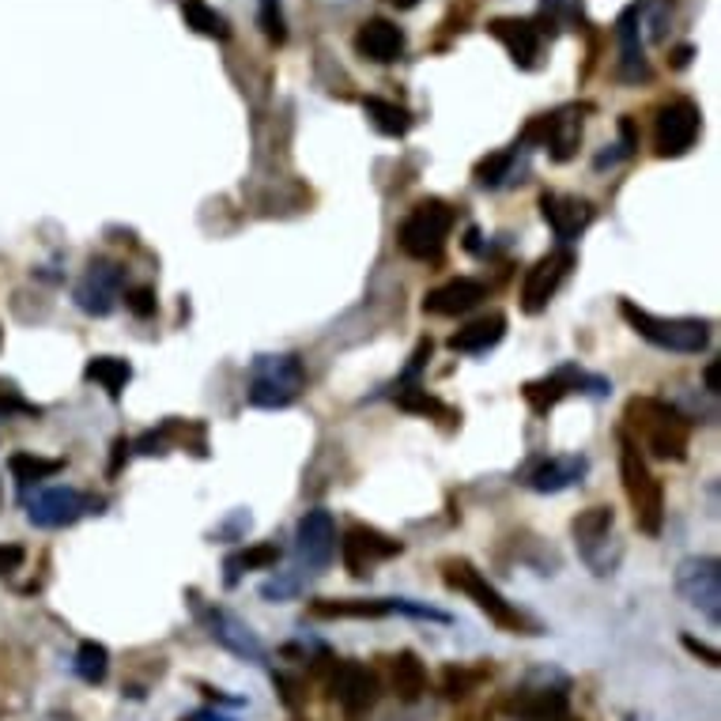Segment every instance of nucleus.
<instances>
[{
	"mask_svg": "<svg viewBox=\"0 0 721 721\" xmlns=\"http://www.w3.org/2000/svg\"><path fill=\"white\" fill-rule=\"evenodd\" d=\"M355 50L375 65H390L404 53V30L390 20H367L355 30Z\"/></svg>",
	"mask_w": 721,
	"mask_h": 721,
	"instance_id": "18",
	"label": "nucleus"
},
{
	"mask_svg": "<svg viewBox=\"0 0 721 721\" xmlns=\"http://www.w3.org/2000/svg\"><path fill=\"white\" fill-rule=\"evenodd\" d=\"M620 477H623V491H628V503L635 510V521L646 536H657L665 526V491L657 477L649 472L646 457H642L638 442L631 434H623L620 446Z\"/></svg>",
	"mask_w": 721,
	"mask_h": 721,
	"instance_id": "2",
	"label": "nucleus"
},
{
	"mask_svg": "<svg viewBox=\"0 0 721 721\" xmlns=\"http://www.w3.org/2000/svg\"><path fill=\"white\" fill-rule=\"evenodd\" d=\"M129 450H132V446H129V442H125V439H117V442H114V461H110V472L122 469V461H125V457H129Z\"/></svg>",
	"mask_w": 721,
	"mask_h": 721,
	"instance_id": "42",
	"label": "nucleus"
},
{
	"mask_svg": "<svg viewBox=\"0 0 721 721\" xmlns=\"http://www.w3.org/2000/svg\"><path fill=\"white\" fill-rule=\"evenodd\" d=\"M703 132V114L692 99H676L657 114V155L661 160H680L695 148Z\"/></svg>",
	"mask_w": 721,
	"mask_h": 721,
	"instance_id": "9",
	"label": "nucleus"
},
{
	"mask_svg": "<svg viewBox=\"0 0 721 721\" xmlns=\"http://www.w3.org/2000/svg\"><path fill=\"white\" fill-rule=\"evenodd\" d=\"M76 672H80V680L87 684H102L110 672V654L102 642H80V649H76Z\"/></svg>",
	"mask_w": 721,
	"mask_h": 721,
	"instance_id": "33",
	"label": "nucleus"
},
{
	"mask_svg": "<svg viewBox=\"0 0 721 721\" xmlns=\"http://www.w3.org/2000/svg\"><path fill=\"white\" fill-rule=\"evenodd\" d=\"M570 265H574V253L570 250H552L548 257H541L533 268H529L526 283H521V311L526 314H541L544 306L556 299L559 283L567 280Z\"/></svg>",
	"mask_w": 721,
	"mask_h": 721,
	"instance_id": "11",
	"label": "nucleus"
},
{
	"mask_svg": "<svg viewBox=\"0 0 721 721\" xmlns=\"http://www.w3.org/2000/svg\"><path fill=\"white\" fill-rule=\"evenodd\" d=\"M181 20H186V27H193L197 35H204V38H216V42L231 38L227 20L216 12V8L204 4V0H181Z\"/></svg>",
	"mask_w": 721,
	"mask_h": 721,
	"instance_id": "29",
	"label": "nucleus"
},
{
	"mask_svg": "<svg viewBox=\"0 0 721 721\" xmlns=\"http://www.w3.org/2000/svg\"><path fill=\"white\" fill-rule=\"evenodd\" d=\"M612 529H616V510H612V506H590V510L578 514L574 526H570V533H574V544H578V556L590 562L597 574H600V552H605L608 541H612Z\"/></svg>",
	"mask_w": 721,
	"mask_h": 721,
	"instance_id": "15",
	"label": "nucleus"
},
{
	"mask_svg": "<svg viewBox=\"0 0 721 721\" xmlns=\"http://www.w3.org/2000/svg\"><path fill=\"white\" fill-rule=\"evenodd\" d=\"M363 110H367V117L375 122V129L382 132V137H404V132L412 129V114L397 102H385V99H363Z\"/></svg>",
	"mask_w": 721,
	"mask_h": 721,
	"instance_id": "30",
	"label": "nucleus"
},
{
	"mask_svg": "<svg viewBox=\"0 0 721 721\" xmlns=\"http://www.w3.org/2000/svg\"><path fill=\"white\" fill-rule=\"evenodd\" d=\"M483 295H488V288H483L480 280L457 276V280L442 283V288H434L431 295L423 299V311L434 314V318H461V314L477 311L483 303Z\"/></svg>",
	"mask_w": 721,
	"mask_h": 721,
	"instance_id": "17",
	"label": "nucleus"
},
{
	"mask_svg": "<svg viewBox=\"0 0 721 721\" xmlns=\"http://www.w3.org/2000/svg\"><path fill=\"white\" fill-rule=\"evenodd\" d=\"M385 4H393V8H401V12H408V8H416L419 0H385Z\"/></svg>",
	"mask_w": 721,
	"mask_h": 721,
	"instance_id": "45",
	"label": "nucleus"
},
{
	"mask_svg": "<svg viewBox=\"0 0 721 721\" xmlns=\"http://www.w3.org/2000/svg\"><path fill=\"white\" fill-rule=\"evenodd\" d=\"M8 469H12V477L27 488V483H42V480H53L61 469H65V457H35V454H12V461H8Z\"/></svg>",
	"mask_w": 721,
	"mask_h": 721,
	"instance_id": "31",
	"label": "nucleus"
},
{
	"mask_svg": "<svg viewBox=\"0 0 721 721\" xmlns=\"http://www.w3.org/2000/svg\"><path fill=\"white\" fill-rule=\"evenodd\" d=\"M189 721H219V718H212V714H197V718H189Z\"/></svg>",
	"mask_w": 721,
	"mask_h": 721,
	"instance_id": "46",
	"label": "nucleus"
},
{
	"mask_svg": "<svg viewBox=\"0 0 721 721\" xmlns=\"http://www.w3.org/2000/svg\"><path fill=\"white\" fill-rule=\"evenodd\" d=\"M620 42H623V61H620V76L628 84L649 80V65L646 53H642V38H638V8H628L620 15Z\"/></svg>",
	"mask_w": 721,
	"mask_h": 721,
	"instance_id": "22",
	"label": "nucleus"
},
{
	"mask_svg": "<svg viewBox=\"0 0 721 721\" xmlns=\"http://www.w3.org/2000/svg\"><path fill=\"white\" fill-rule=\"evenodd\" d=\"M390 680H393V692L404 703H416L419 695L427 692V669L412 649H401V654L390 657Z\"/></svg>",
	"mask_w": 721,
	"mask_h": 721,
	"instance_id": "25",
	"label": "nucleus"
},
{
	"mask_svg": "<svg viewBox=\"0 0 721 721\" xmlns=\"http://www.w3.org/2000/svg\"><path fill=\"white\" fill-rule=\"evenodd\" d=\"M703 378H707V390H710V393H721V382H718V378H721V363H718V359L710 363L707 375H703Z\"/></svg>",
	"mask_w": 721,
	"mask_h": 721,
	"instance_id": "43",
	"label": "nucleus"
},
{
	"mask_svg": "<svg viewBox=\"0 0 721 721\" xmlns=\"http://www.w3.org/2000/svg\"><path fill=\"white\" fill-rule=\"evenodd\" d=\"M526 140H541L552 152L556 163H567L574 155L578 140H582V117H574V110H559L552 117H541L536 125H529Z\"/></svg>",
	"mask_w": 721,
	"mask_h": 721,
	"instance_id": "16",
	"label": "nucleus"
},
{
	"mask_svg": "<svg viewBox=\"0 0 721 721\" xmlns=\"http://www.w3.org/2000/svg\"><path fill=\"white\" fill-rule=\"evenodd\" d=\"M401 552H404L401 541H393V536H382L378 529H363V526L347 529L344 544H340V556H344V567H347V574H352V578H367L370 570L378 567V562L401 556Z\"/></svg>",
	"mask_w": 721,
	"mask_h": 721,
	"instance_id": "12",
	"label": "nucleus"
},
{
	"mask_svg": "<svg viewBox=\"0 0 721 721\" xmlns=\"http://www.w3.org/2000/svg\"><path fill=\"white\" fill-rule=\"evenodd\" d=\"M585 378L578 375L574 367H567V370H556L552 378H541V382H529L526 385V401L533 404V412H548V408H556V404L567 397L574 385H582Z\"/></svg>",
	"mask_w": 721,
	"mask_h": 721,
	"instance_id": "26",
	"label": "nucleus"
},
{
	"mask_svg": "<svg viewBox=\"0 0 721 721\" xmlns=\"http://www.w3.org/2000/svg\"><path fill=\"white\" fill-rule=\"evenodd\" d=\"M541 216L548 219V227L556 231V239L570 242L593 224V208L590 201H578V197H556L544 193L541 197Z\"/></svg>",
	"mask_w": 721,
	"mask_h": 721,
	"instance_id": "19",
	"label": "nucleus"
},
{
	"mask_svg": "<svg viewBox=\"0 0 721 721\" xmlns=\"http://www.w3.org/2000/svg\"><path fill=\"white\" fill-rule=\"evenodd\" d=\"M125 306H129L137 318H152L155 314V291L152 288H132L129 295H125Z\"/></svg>",
	"mask_w": 721,
	"mask_h": 721,
	"instance_id": "38",
	"label": "nucleus"
},
{
	"mask_svg": "<svg viewBox=\"0 0 721 721\" xmlns=\"http://www.w3.org/2000/svg\"><path fill=\"white\" fill-rule=\"evenodd\" d=\"M628 419L638 431L642 446L661 461H684L687 454V419L672 404L657 397H635L628 404Z\"/></svg>",
	"mask_w": 721,
	"mask_h": 721,
	"instance_id": "1",
	"label": "nucleus"
},
{
	"mask_svg": "<svg viewBox=\"0 0 721 721\" xmlns=\"http://www.w3.org/2000/svg\"><path fill=\"white\" fill-rule=\"evenodd\" d=\"M276 562H280V548H276V544H253V548L227 559V570H231L227 585L239 582V570H265V567H276Z\"/></svg>",
	"mask_w": 721,
	"mask_h": 721,
	"instance_id": "32",
	"label": "nucleus"
},
{
	"mask_svg": "<svg viewBox=\"0 0 721 721\" xmlns=\"http://www.w3.org/2000/svg\"><path fill=\"white\" fill-rule=\"evenodd\" d=\"M514 152H518V148H514ZM514 152H498V155H491V160H483L477 166V181L483 189H495V186H503V181L510 178Z\"/></svg>",
	"mask_w": 721,
	"mask_h": 721,
	"instance_id": "35",
	"label": "nucleus"
},
{
	"mask_svg": "<svg viewBox=\"0 0 721 721\" xmlns=\"http://www.w3.org/2000/svg\"><path fill=\"white\" fill-rule=\"evenodd\" d=\"M488 30L506 46V53H510L518 68L536 65V58H541V27L533 20H495Z\"/></svg>",
	"mask_w": 721,
	"mask_h": 721,
	"instance_id": "20",
	"label": "nucleus"
},
{
	"mask_svg": "<svg viewBox=\"0 0 721 721\" xmlns=\"http://www.w3.org/2000/svg\"><path fill=\"white\" fill-rule=\"evenodd\" d=\"M692 53H695L692 46H680V50H676V58H672V65H676V68H684L687 61H692Z\"/></svg>",
	"mask_w": 721,
	"mask_h": 721,
	"instance_id": "44",
	"label": "nucleus"
},
{
	"mask_svg": "<svg viewBox=\"0 0 721 721\" xmlns=\"http://www.w3.org/2000/svg\"><path fill=\"white\" fill-rule=\"evenodd\" d=\"M590 472V461L585 457H548V461H541L533 472H529V488L533 491H544V495H556V491L570 488V483H578Z\"/></svg>",
	"mask_w": 721,
	"mask_h": 721,
	"instance_id": "21",
	"label": "nucleus"
},
{
	"mask_svg": "<svg viewBox=\"0 0 721 721\" xmlns=\"http://www.w3.org/2000/svg\"><path fill=\"white\" fill-rule=\"evenodd\" d=\"M676 590L692 608H699L710 623L721 620V562L714 556L684 559L676 567Z\"/></svg>",
	"mask_w": 721,
	"mask_h": 721,
	"instance_id": "7",
	"label": "nucleus"
},
{
	"mask_svg": "<svg viewBox=\"0 0 721 721\" xmlns=\"http://www.w3.org/2000/svg\"><path fill=\"white\" fill-rule=\"evenodd\" d=\"M87 498L76 488H50L42 495H35V503L27 506V518L38 529H65L73 521H80L87 514Z\"/></svg>",
	"mask_w": 721,
	"mask_h": 721,
	"instance_id": "13",
	"label": "nucleus"
},
{
	"mask_svg": "<svg viewBox=\"0 0 721 721\" xmlns=\"http://www.w3.org/2000/svg\"><path fill=\"white\" fill-rule=\"evenodd\" d=\"M397 404L404 412H419V416H446V404L434 401L427 390L419 385H397Z\"/></svg>",
	"mask_w": 721,
	"mask_h": 721,
	"instance_id": "34",
	"label": "nucleus"
},
{
	"mask_svg": "<svg viewBox=\"0 0 721 721\" xmlns=\"http://www.w3.org/2000/svg\"><path fill=\"white\" fill-rule=\"evenodd\" d=\"M483 680V672H465V669H450L446 680H442V692L450 695V699H461V695H469L472 687H477Z\"/></svg>",
	"mask_w": 721,
	"mask_h": 721,
	"instance_id": "37",
	"label": "nucleus"
},
{
	"mask_svg": "<svg viewBox=\"0 0 721 721\" xmlns=\"http://www.w3.org/2000/svg\"><path fill=\"white\" fill-rule=\"evenodd\" d=\"M503 332H506L503 314H488V318L457 329L454 337H450V347L461 355H480V352H488V347H495L498 340H503Z\"/></svg>",
	"mask_w": 721,
	"mask_h": 721,
	"instance_id": "23",
	"label": "nucleus"
},
{
	"mask_svg": "<svg viewBox=\"0 0 721 721\" xmlns=\"http://www.w3.org/2000/svg\"><path fill=\"white\" fill-rule=\"evenodd\" d=\"M303 393V363L295 355H261L253 363L250 404L257 408H288Z\"/></svg>",
	"mask_w": 721,
	"mask_h": 721,
	"instance_id": "5",
	"label": "nucleus"
},
{
	"mask_svg": "<svg viewBox=\"0 0 721 721\" xmlns=\"http://www.w3.org/2000/svg\"><path fill=\"white\" fill-rule=\"evenodd\" d=\"M620 314L642 340H649L654 347H665V352L699 355L710 340V325L699 318H657V314H649V311H638L631 299L620 303Z\"/></svg>",
	"mask_w": 721,
	"mask_h": 721,
	"instance_id": "3",
	"label": "nucleus"
},
{
	"mask_svg": "<svg viewBox=\"0 0 721 721\" xmlns=\"http://www.w3.org/2000/svg\"><path fill=\"white\" fill-rule=\"evenodd\" d=\"M454 231V212L442 201H423L408 212V219L401 224L397 242L408 257L416 261H439L446 250V239Z\"/></svg>",
	"mask_w": 721,
	"mask_h": 721,
	"instance_id": "4",
	"label": "nucleus"
},
{
	"mask_svg": "<svg viewBox=\"0 0 721 721\" xmlns=\"http://www.w3.org/2000/svg\"><path fill=\"white\" fill-rule=\"evenodd\" d=\"M261 27H265L268 42H283V38H288V30H283L280 0H261Z\"/></svg>",
	"mask_w": 721,
	"mask_h": 721,
	"instance_id": "36",
	"label": "nucleus"
},
{
	"mask_svg": "<svg viewBox=\"0 0 721 721\" xmlns=\"http://www.w3.org/2000/svg\"><path fill=\"white\" fill-rule=\"evenodd\" d=\"M684 646L692 649V654H699V657H707V665H718L721 657H718V649H710V646H703V642H695V638H684Z\"/></svg>",
	"mask_w": 721,
	"mask_h": 721,
	"instance_id": "41",
	"label": "nucleus"
},
{
	"mask_svg": "<svg viewBox=\"0 0 721 721\" xmlns=\"http://www.w3.org/2000/svg\"><path fill=\"white\" fill-rule=\"evenodd\" d=\"M321 620H378V616L397 612L393 600H318L311 608Z\"/></svg>",
	"mask_w": 721,
	"mask_h": 721,
	"instance_id": "27",
	"label": "nucleus"
},
{
	"mask_svg": "<svg viewBox=\"0 0 721 721\" xmlns=\"http://www.w3.org/2000/svg\"><path fill=\"white\" fill-rule=\"evenodd\" d=\"M295 548L306 567H314V570L329 567L332 556H337V526H332L329 510H311L303 521H299Z\"/></svg>",
	"mask_w": 721,
	"mask_h": 721,
	"instance_id": "14",
	"label": "nucleus"
},
{
	"mask_svg": "<svg viewBox=\"0 0 721 721\" xmlns=\"http://www.w3.org/2000/svg\"><path fill=\"white\" fill-rule=\"evenodd\" d=\"M0 412H4V416H8V412H38V408H35V404L23 401L20 393L12 390V385L0 382Z\"/></svg>",
	"mask_w": 721,
	"mask_h": 721,
	"instance_id": "39",
	"label": "nucleus"
},
{
	"mask_svg": "<svg viewBox=\"0 0 721 721\" xmlns=\"http://www.w3.org/2000/svg\"><path fill=\"white\" fill-rule=\"evenodd\" d=\"M122 280H125V273L114 261H91L84 280L76 283V291H73L76 306H80L84 314H91V318H106V314H114L117 299H122Z\"/></svg>",
	"mask_w": 721,
	"mask_h": 721,
	"instance_id": "10",
	"label": "nucleus"
},
{
	"mask_svg": "<svg viewBox=\"0 0 721 721\" xmlns=\"http://www.w3.org/2000/svg\"><path fill=\"white\" fill-rule=\"evenodd\" d=\"M84 378L110 393V397H122V390L132 382V367L129 359H117V355H94L84 367Z\"/></svg>",
	"mask_w": 721,
	"mask_h": 721,
	"instance_id": "28",
	"label": "nucleus"
},
{
	"mask_svg": "<svg viewBox=\"0 0 721 721\" xmlns=\"http://www.w3.org/2000/svg\"><path fill=\"white\" fill-rule=\"evenodd\" d=\"M329 695H332V703L344 710V718L359 721V718H367L378 703V676L359 661H340L337 669H332Z\"/></svg>",
	"mask_w": 721,
	"mask_h": 721,
	"instance_id": "8",
	"label": "nucleus"
},
{
	"mask_svg": "<svg viewBox=\"0 0 721 721\" xmlns=\"http://www.w3.org/2000/svg\"><path fill=\"white\" fill-rule=\"evenodd\" d=\"M23 567V548L20 544H0V574L8 570H20Z\"/></svg>",
	"mask_w": 721,
	"mask_h": 721,
	"instance_id": "40",
	"label": "nucleus"
},
{
	"mask_svg": "<svg viewBox=\"0 0 721 721\" xmlns=\"http://www.w3.org/2000/svg\"><path fill=\"white\" fill-rule=\"evenodd\" d=\"M442 578H446L450 590H457V593H465V597H472V605H477L480 612H488L491 620L498 623V628H506V631H521V628H526V620H521L518 608H514L510 600H506L503 593H498L495 585H491L488 578H483L480 570L472 567V562L450 559L446 567H442Z\"/></svg>",
	"mask_w": 721,
	"mask_h": 721,
	"instance_id": "6",
	"label": "nucleus"
},
{
	"mask_svg": "<svg viewBox=\"0 0 721 721\" xmlns=\"http://www.w3.org/2000/svg\"><path fill=\"white\" fill-rule=\"evenodd\" d=\"M212 638H216L219 646L235 649L239 657H250V661H261V657H265V646L257 642V635L227 612H212Z\"/></svg>",
	"mask_w": 721,
	"mask_h": 721,
	"instance_id": "24",
	"label": "nucleus"
}]
</instances>
